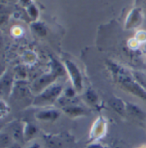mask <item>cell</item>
Instances as JSON below:
<instances>
[{"label": "cell", "instance_id": "cell-1", "mask_svg": "<svg viewBox=\"0 0 146 148\" xmlns=\"http://www.w3.org/2000/svg\"><path fill=\"white\" fill-rule=\"evenodd\" d=\"M62 86L59 84L51 85L44 90L35 100V104H46L54 102L62 92Z\"/></svg>", "mask_w": 146, "mask_h": 148}, {"label": "cell", "instance_id": "cell-2", "mask_svg": "<svg viewBox=\"0 0 146 148\" xmlns=\"http://www.w3.org/2000/svg\"><path fill=\"white\" fill-rule=\"evenodd\" d=\"M108 66L114 79L118 83H119L121 85L134 79V77L132 76L131 73L124 67L119 65H116L113 62H108Z\"/></svg>", "mask_w": 146, "mask_h": 148}, {"label": "cell", "instance_id": "cell-3", "mask_svg": "<svg viewBox=\"0 0 146 148\" xmlns=\"http://www.w3.org/2000/svg\"><path fill=\"white\" fill-rule=\"evenodd\" d=\"M65 70L71 77L74 89L77 91H80L83 88V78L78 67L71 60H65Z\"/></svg>", "mask_w": 146, "mask_h": 148}, {"label": "cell", "instance_id": "cell-4", "mask_svg": "<svg viewBox=\"0 0 146 148\" xmlns=\"http://www.w3.org/2000/svg\"><path fill=\"white\" fill-rule=\"evenodd\" d=\"M122 86L125 89H126V90H128L129 92L146 101V90H145L135 79H132L122 84Z\"/></svg>", "mask_w": 146, "mask_h": 148}, {"label": "cell", "instance_id": "cell-5", "mask_svg": "<svg viewBox=\"0 0 146 148\" xmlns=\"http://www.w3.org/2000/svg\"><path fill=\"white\" fill-rule=\"evenodd\" d=\"M109 105L112 107L113 110L119 113V114L123 115L125 114L126 111V103H124L121 99L113 97L109 99Z\"/></svg>", "mask_w": 146, "mask_h": 148}, {"label": "cell", "instance_id": "cell-6", "mask_svg": "<svg viewBox=\"0 0 146 148\" xmlns=\"http://www.w3.org/2000/svg\"><path fill=\"white\" fill-rule=\"evenodd\" d=\"M36 116L38 119L43 121H54L59 116V112L54 110L40 111L37 114Z\"/></svg>", "mask_w": 146, "mask_h": 148}, {"label": "cell", "instance_id": "cell-7", "mask_svg": "<svg viewBox=\"0 0 146 148\" xmlns=\"http://www.w3.org/2000/svg\"><path fill=\"white\" fill-rule=\"evenodd\" d=\"M126 111L134 117H137L139 119H143L145 117V113L143 112V110L133 103H126Z\"/></svg>", "mask_w": 146, "mask_h": 148}, {"label": "cell", "instance_id": "cell-8", "mask_svg": "<svg viewBox=\"0 0 146 148\" xmlns=\"http://www.w3.org/2000/svg\"><path fill=\"white\" fill-rule=\"evenodd\" d=\"M64 111L70 114V115H72V116H78V115H81V114H84L85 110L80 107H77V106H66L64 108Z\"/></svg>", "mask_w": 146, "mask_h": 148}, {"label": "cell", "instance_id": "cell-9", "mask_svg": "<svg viewBox=\"0 0 146 148\" xmlns=\"http://www.w3.org/2000/svg\"><path fill=\"white\" fill-rule=\"evenodd\" d=\"M0 144H1V148H9L13 145L11 142L10 136L3 133L1 134V136H0Z\"/></svg>", "mask_w": 146, "mask_h": 148}, {"label": "cell", "instance_id": "cell-10", "mask_svg": "<svg viewBox=\"0 0 146 148\" xmlns=\"http://www.w3.org/2000/svg\"><path fill=\"white\" fill-rule=\"evenodd\" d=\"M12 136L16 140H21L24 137V131L23 130L22 127L17 125L15 126L12 129Z\"/></svg>", "mask_w": 146, "mask_h": 148}, {"label": "cell", "instance_id": "cell-11", "mask_svg": "<svg viewBox=\"0 0 146 148\" xmlns=\"http://www.w3.org/2000/svg\"><path fill=\"white\" fill-rule=\"evenodd\" d=\"M37 129L36 127L33 125L29 124L26 128L24 129V138L26 140H30L35 134H36Z\"/></svg>", "mask_w": 146, "mask_h": 148}, {"label": "cell", "instance_id": "cell-12", "mask_svg": "<svg viewBox=\"0 0 146 148\" xmlns=\"http://www.w3.org/2000/svg\"><path fill=\"white\" fill-rule=\"evenodd\" d=\"M134 79L145 89L146 90V75L145 74L142 73H134L133 74Z\"/></svg>", "mask_w": 146, "mask_h": 148}, {"label": "cell", "instance_id": "cell-13", "mask_svg": "<svg viewBox=\"0 0 146 148\" xmlns=\"http://www.w3.org/2000/svg\"><path fill=\"white\" fill-rule=\"evenodd\" d=\"M85 97H86V99L88 100L89 103H95L96 101H97V95L91 90H89L86 94H85Z\"/></svg>", "mask_w": 146, "mask_h": 148}, {"label": "cell", "instance_id": "cell-14", "mask_svg": "<svg viewBox=\"0 0 146 148\" xmlns=\"http://www.w3.org/2000/svg\"><path fill=\"white\" fill-rule=\"evenodd\" d=\"M35 29L37 33L40 36H45L46 34V30L45 27L41 23H35Z\"/></svg>", "mask_w": 146, "mask_h": 148}, {"label": "cell", "instance_id": "cell-15", "mask_svg": "<svg viewBox=\"0 0 146 148\" xmlns=\"http://www.w3.org/2000/svg\"><path fill=\"white\" fill-rule=\"evenodd\" d=\"M28 10H29V15H30L33 18H36L37 16H38V10H37L36 7H35V5H30V6H29Z\"/></svg>", "mask_w": 146, "mask_h": 148}, {"label": "cell", "instance_id": "cell-16", "mask_svg": "<svg viewBox=\"0 0 146 148\" xmlns=\"http://www.w3.org/2000/svg\"><path fill=\"white\" fill-rule=\"evenodd\" d=\"M87 148H104L102 145H100V144H91V145H89V147Z\"/></svg>", "mask_w": 146, "mask_h": 148}, {"label": "cell", "instance_id": "cell-17", "mask_svg": "<svg viewBox=\"0 0 146 148\" xmlns=\"http://www.w3.org/2000/svg\"><path fill=\"white\" fill-rule=\"evenodd\" d=\"M29 148H40V145H39L38 143H35V144L31 145V146H30Z\"/></svg>", "mask_w": 146, "mask_h": 148}, {"label": "cell", "instance_id": "cell-18", "mask_svg": "<svg viewBox=\"0 0 146 148\" xmlns=\"http://www.w3.org/2000/svg\"><path fill=\"white\" fill-rule=\"evenodd\" d=\"M9 148H21V147H20V146H18L17 144H15V145L13 144L11 147H10Z\"/></svg>", "mask_w": 146, "mask_h": 148}]
</instances>
